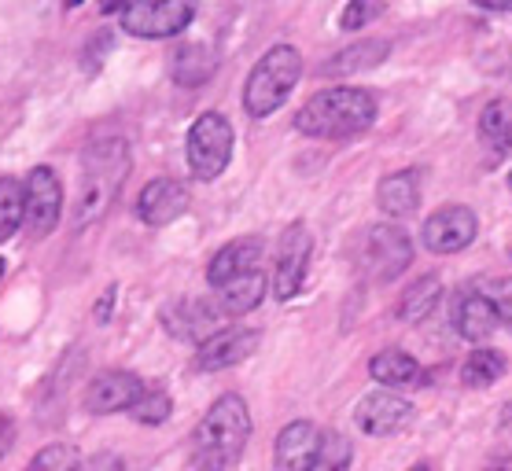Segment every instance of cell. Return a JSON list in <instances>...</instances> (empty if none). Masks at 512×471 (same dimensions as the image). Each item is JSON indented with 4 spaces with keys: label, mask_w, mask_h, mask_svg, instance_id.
Instances as JSON below:
<instances>
[{
    "label": "cell",
    "mask_w": 512,
    "mask_h": 471,
    "mask_svg": "<svg viewBox=\"0 0 512 471\" xmlns=\"http://www.w3.org/2000/svg\"><path fill=\"white\" fill-rule=\"evenodd\" d=\"M129 166H133V159H129V144L122 137H96L82 151V177H78L74 210H70L74 232L107 218V210L115 207V199L122 196Z\"/></svg>",
    "instance_id": "obj_1"
},
{
    "label": "cell",
    "mask_w": 512,
    "mask_h": 471,
    "mask_svg": "<svg viewBox=\"0 0 512 471\" xmlns=\"http://www.w3.org/2000/svg\"><path fill=\"white\" fill-rule=\"evenodd\" d=\"M251 409L240 394H222L188 438V460L196 471H229L251 442Z\"/></svg>",
    "instance_id": "obj_2"
},
{
    "label": "cell",
    "mask_w": 512,
    "mask_h": 471,
    "mask_svg": "<svg viewBox=\"0 0 512 471\" xmlns=\"http://www.w3.org/2000/svg\"><path fill=\"white\" fill-rule=\"evenodd\" d=\"M376 96L369 89H354V85H336L310 96L299 115H295V129L303 137L314 140H347L358 137L376 122Z\"/></svg>",
    "instance_id": "obj_3"
},
{
    "label": "cell",
    "mask_w": 512,
    "mask_h": 471,
    "mask_svg": "<svg viewBox=\"0 0 512 471\" xmlns=\"http://www.w3.org/2000/svg\"><path fill=\"white\" fill-rule=\"evenodd\" d=\"M303 78V56L295 45H273L258 59L244 81V111L251 118H269L288 104L291 89Z\"/></svg>",
    "instance_id": "obj_4"
},
{
    "label": "cell",
    "mask_w": 512,
    "mask_h": 471,
    "mask_svg": "<svg viewBox=\"0 0 512 471\" xmlns=\"http://www.w3.org/2000/svg\"><path fill=\"white\" fill-rule=\"evenodd\" d=\"M233 148H236L233 122L222 111H203L185 137V159L192 177H199V181H218L229 170V162H233Z\"/></svg>",
    "instance_id": "obj_5"
},
{
    "label": "cell",
    "mask_w": 512,
    "mask_h": 471,
    "mask_svg": "<svg viewBox=\"0 0 512 471\" xmlns=\"http://www.w3.org/2000/svg\"><path fill=\"white\" fill-rule=\"evenodd\" d=\"M196 8L199 0H129L122 8V30L148 41L177 37L192 26Z\"/></svg>",
    "instance_id": "obj_6"
},
{
    "label": "cell",
    "mask_w": 512,
    "mask_h": 471,
    "mask_svg": "<svg viewBox=\"0 0 512 471\" xmlns=\"http://www.w3.org/2000/svg\"><path fill=\"white\" fill-rule=\"evenodd\" d=\"M310 254H314V236H310V229H306L303 221L288 225L277 243V265H273V295H277V302H291L303 291Z\"/></svg>",
    "instance_id": "obj_7"
},
{
    "label": "cell",
    "mask_w": 512,
    "mask_h": 471,
    "mask_svg": "<svg viewBox=\"0 0 512 471\" xmlns=\"http://www.w3.org/2000/svg\"><path fill=\"white\" fill-rule=\"evenodd\" d=\"M23 184H26L23 225L34 240H45L48 232L59 225V214H63V184H59L52 166H34Z\"/></svg>",
    "instance_id": "obj_8"
},
{
    "label": "cell",
    "mask_w": 512,
    "mask_h": 471,
    "mask_svg": "<svg viewBox=\"0 0 512 471\" xmlns=\"http://www.w3.org/2000/svg\"><path fill=\"white\" fill-rule=\"evenodd\" d=\"M424 247L431 254H457L472 247L479 236V218L476 210L465 207V203H450V207H439L424 221Z\"/></svg>",
    "instance_id": "obj_9"
},
{
    "label": "cell",
    "mask_w": 512,
    "mask_h": 471,
    "mask_svg": "<svg viewBox=\"0 0 512 471\" xmlns=\"http://www.w3.org/2000/svg\"><path fill=\"white\" fill-rule=\"evenodd\" d=\"M365 262H369L373 280L391 284L395 276H402L413 265V240L398 225H391V221L373 225L369 236H365Z\"/></svg>",
    "instance_id": "obj_10"
},
{
    "label": "cell",
    "mask_w": 512,
    "mask_h": 471,
    "mask_svg": "<svg viewBox=\"0 0 512 471\" xmlns=\"http://www.w3.org/2000/svg\"><path fill=\"white\" fill-rule=\"evenodd\" d=\"M144 380L133 376V372H122V368H111V372H100L89 380L85 387V409L93 416H111V413H129L133 405L144 398Z\"/></svg>",
    "instance_id": "obj_11"
},
{
    "label": "cell",
    "mask_w": 512,
    "mask_h": 471,
    "mask_svg": "<svg viewBox=\"0 0 512 471\" xmlns=\"http://www.w3.org/2000/svg\"><path fill=\"white\" fill-rule=\"evenodd\" d=\"M225 313L218 302L207 299H177L163 310L166 332L177 335V339H188V343H207L214 332H222Z\"/></svg>",
    "instance_id": "obj_12"
},
{
    "label": "cell",
    "mask_w": 512,
    "mask_h": 471,
    "mask_svg": "<svg viewBox=\"0 0 512 471\" xmlns=\"http://www.w3.org/2000/svg\"><path fill=\"white\" fill-rule=\"evenodd\" d=\"M192 207V196H188V184L177 181V177H155L140 188L137 196V218L152 229H163L170 221H177L185 210Z\"/></svg>",
    "instance_id": "obj_13"
},
{
    "label": "cell",
    "mask_w": 512,
    "mask_h": 471,
    "mask_svg": "<svg viewBox=\"0 0 512 471\" xmlns=\"http://www.w3.org/2000/svg\"><path fill=\"white\" fill-rule=\"evenodd\" d=\"M409 420H413V405H409L398 391L365 394V398L358 402V409H354V424H358L365 435H373V438L398 435Z\"/></svg>",
    "instance_id": "obj_14"
},
{
    "label": "cell",
    "mask_w": 512,
    "mask_h": 471,
    "mask_svg": "<svg viewBox=\"0 0 512 471\" xmlns=\"http://www.w3.org/2000/svg\"><path fill=\"white\" fill-rule=\"evenodd\" d=\"M258 343H262V332H255V328H222V332L210 335L207 343H199L196 368L199 372H222V368H233L255 354Z\"/></svg>",
    "instance_id": "obj_15"
},
{
    "label": "cell",
    "mask_w": 512,
    "mask_h": 471,
    "mask_svg": "<svg viewBox=\"0 0 512 471\" xmlns=\"http://www.w3.org/2000/svg\"><path fill=\"white\" fill-rule=\"evenodd\" d=\"M262 254H266V243L258 240V236H240V240L225 243L222 251L210 258L207 284L218 291V288H225V284L240 280V276L255 273L258 265H262Z\"/></svg>",
    "instance_id": "obj_16"
},
{
    "label": "cell",
    "mask_w": 512,
    "mask_h": 471,
    "mask_svg": "<svg viewBox=\"0 0 512 471\" xmlns=\"http://www.w3.org/2000/svg\"><path fill=\"white\" fill-rule=\"evenodd\" d=\"M321 435L325 431L314 420H291L277 435V446H273L277 471H310V464L317 457V446H321Z\"/></svg>",
    "instance_id": "obj_17"
},
{
    "label": "cell",
    "mask_w": 512,
    "mask_h": 471,
    "mask_svg": "<svg viewBox=\"0 0 512 471\" xmlns=\"http://www.w3.org/2000/svg\"><path fill=\"white\" fill-rule=\"evenodd\" d=\"M369 376H373L384 391H413V387H424L428 376L413 354L406 350H380V354L369 361Z\"/></svg>",
    "instance_id": "obj_18"
},
{
    "label": "cell",
    "mask_w": 512,
    "mask_h": 471,
    "mask_svg": "<svg viewBox=\"0 0 512 471\" xmlns=\"http://www.w3.org/2000/svg\"><path fill=\"white\" fill-rule=\"evenodd\" d=\"M376 207L384 210L387 218H409L420 207V170H398L387 173L384 181L376 184Z\"/></svg>",
    "instance_id": "obj_19"
},
{
    "label": "cell",
    "mask_w": 512,
    "mask_h": 471,
    "mask_svg": "<svg viewBox=\"0 0 512 471\" xmlns=\"http://www.w3.org/2000/svg\"><path fill=\"white\" fill-rule=\"evenodd\" d=\"M498 310H494V302H490V295H476V291H468V295H461L454 306V332L461 335V339H468V343H483V339H490L494 335V328H498Z\"/></svg>",
    "instance_id": "obj_20"
},
{
    "label": "cell",
    "mask_w": 512,
    "mask_h": 471,
    "mask_svg": "<svg viewBox=\"0 0 512 471\" xmlns=\"http://www.w3.org/2000/svg\"><path fill=\"white\" fill-rule=\"evenodd\" d=\"M387 56H391V45H387V41H380V37H365V41H358V45L336 52L328 63H321V74H325V78H347V74H361V70L380 67Z\"/></svg>",
    "instance_id": "obj_21"
},
{
    "label": "cell",
    "mask_w": 512,
    "mask_h": 471,
    "mask_svg": "<svg viewBox=\"0 0 512 471\" xmlns=\"http://www.w3.org/2000/svg\"><path fill=\"white\" fill-rule=\"evenodd\" d=\"M170 70H174V81L181 89H199V85H207L214 78L218 56L207 45H181L170 56Z\"/></svg>",
    "instance_id": "obj_22"
},
{
    "label": "cell",
    "mask_w": 512,
    "mask_h": 471,
    "mask_svg": "<svg viewBox=\"0 0 512 471\" xmlns=\"http://www.w3.org/2000/svg\"><path fill=\"white\" fill-rule=\"evenodd\" d=\"M439 299H443L439 276H420V280H413V284L402 291V299H398V306H395V317L402 324L428 321L431 313H435V306H439Z\"/></svg>",
    "instance_id": "obj_23"
},
{
    "label": "cell",
    "mask_w": 512,
    "mask_h": 471,
    "mask_svg": "<svg viewBox=\"0 0 512 471\" xmlns=\"http://www.w3.org/2000/svg\"><path fill=\"white\" fill-rule=\"evenodd\" d=\"M266 299V276H262V269H255V273L240 276V280H233V284H225V288H218V306H222L225 317H244V313H251L258 306V302Z\"/></svg>",
    "instance_id": "obj_24"
},
{
    "label": "cell",
    "mask_w": 512,
    "mask_h": 471,
    "mask_svg": "<svg viewBox=\"0 0 512 471\" xmlns=\"http://www.w3.org/2000/svg\"><path fill=\"white\" fill-rule=\"evenodd\" d=\"M505 372H509V357L501 354V350L479 346V350H472V354L465 357V365H461V383H465V387H490V383H498Z\"/></svg>",
    "instance_id": "obj_25"
},
{
    "label": "cell",
    "mask_w": 512,
    "mask_h": 471,
    "mask_svg": "<svg viewBox=\"0 0 512 471\" xmlns=\"http://www.w3.org/2000/svg\"><path fill=\"white\" fill-rule=\"evenodd\" d=\"M26 218V184L19 177H0V243L12 240Z\"/></svg>",
    "instance_id": "obj_26"
},
{
    "label": "cell",
    "mask_w": 512,
    "mask_h": 471,
    "mask_svg": "<svg viewBox=\"0 0 512 471\" xmlns=\"http://www.w3.org/2000/svg\"><path fill=\"white\" fill-rule=\"evenodd\" d=\"M350 460H354V446H350V438L339 435V431H325L310 471H350Z\"/></svg>",
    "instance_id": "obj_27"
},
{
    "label": "cell",
    "mask_w": 512,
    "mask_h": 471,
    "mask_svg": "<svg viewBox=\"0 0 512 471\" xmlns=\"http://www.w3.org/2000/svg\"><path fill=\"white\" fill-rule=\"evenodd\" d=\"M23 471H82V453L70 442H48L45 449H37Z\"/></svg>",
    "instance_id": "obj_28"
},
{
    "label": "cell",
    "mask_w": 512,
    "mask_h": 471,
    "mask_svg": "<svg viewBox=\"0 0 512 471\" xmlns=\"http://www.w3.org/2000/svg\"><path fill=\"white\" fill-rule=\"evenodd\" d=\"M170 413H174V402H170V394L166 391H144V398L129 409V416H133L137 424H148V427L166 424Z\"/></svg>",
    "instance_id": "obj_29"
},
{
    "label": "cell",
    "mask_w": 512,
    "mask_h": 471,
    "mask_svg": "<svg viewBox=\"0 0 512 471\" xmlns=\"http://www.w3.org/2000/svg\"><path fill=\"white\" fill-rule=\"evenodd\" d=\"M509 126H512V107L505 104V100H494V104L483 107V118H479V137L487 140V144L501 148V140H505Z\"/></svg>",
    "instance_id": "obj_30"
},
{
    "label": "cell",
    "mask_w": 512,
    "mask_h": 471,
    "mask_svg": "<svg viewBox=\"0 0 512 471\" xmlns=\"http://www.w3.org/2000/svg\"><path fill=\"white\" fill-rule=\"evenodd\" d=\"M384 15V0H347V8L339 15V30H365L369 23H376Z\"/></svg>",
    "instance_id": "obj_31"
},
{
    "label": "cell",
    "mask_w": 512,
    "mask_h": 471,
    "mask_svg": "<svg viewBox=\"0 0 512 471\" xmlns=\"http://www.w3.org/2000/svg\"><path fill=\"white\" fill-rule=\"evenodd\" d=\"M490 302L498 310V321L512 332V276H501V280L490 284Z\"/></svg>",
    "instance_id": "obj_32"
},
{
    "label": "cell",
    "mask_w": 512,
    "mask_h": 471,
    "mask_svg": "<svg viewBox=\"0 0 512 471\" xmlns=\"http://www.w3.org/2000/svg\"><path fill=\"white\" fill-rule=\"evenodd\" d=\"M107 48H111V34H96L93 41H89V45H85V70H89V74H96V70H100V63H104V52Z\"/></svg>",
    "instance_id": "obj_33"
},
{
    "label": "cell",
    "mask_w": 512,
    "mask_h": 471,
    "mask_svg": "<svg viewBox=\"0 0 512 471\" xmlns=\"http://www.w3.org/2000/svg\"><path fill=\"white\" fill-rule=\"evenodd\" d=\"M82 471H122V457L115 453H93L89 460H82Z\"/></svg>",
    "instance_id": "obj_34"
},
{
    "label": "cell",
    "mask_w": 512,
    "mask_h": 471,
    "mask_svg": "<svg viewBox=\"0 0 512 471\" xmlns=\"http://www.w3.org/2000/svg\"><path fill=\"white\" fill-rule=\"evenodd\" d=\"M115 299H118V288L111 284V288L104 291V299H100V306H96V321H100V324L111 321V306H115Z\"/></svg>",
    "instance_id": "obj_35"
},
{
    "label": "cell",
    "mask_w": 512,
    "mask_h": 471,
    "mask_svg": "<svg viewBox=\"0 0 512 471\" xmlns=\"http://www.w3.org/2000/svg\"><path fill=\"white\" fill-rule=\"evenodd\" d=\"M12 442H15V424H12V416H4L0 413V457L12 449Z\"/></svg>",
    "instance_id": "obj_36"
},
{
    "label": "cell",
    "mask_w": 512,
    "mask_h": 471,
    "mask_svg": "<svg viewBox=\"0 0 512 471\" xmlns=\"http://www.w3.org/2000/svg\"><path fill=\"white\" fill-rule=\"evenodd\" d=\"M483 12H512V0H472Z\"/></svg>",
    "instance_id": "obj_37"
},
{
    "label": "cell",
    "mask_w": 512,
    "mask_h": 471,
    "mask_svg": "<svg viewBox=\"0 0 512 471\" xmlns=\"http://www.w3.org/2000/svg\"><path fill=\"white\" fill-rule=\"evenodd\" d=\"M129 0H100V12L104 15H111V12H122Z\"/></svg>",
    "instance_id": "obj_38"
},
{
    "label": "cell",
    "mask_w": 512,
    "mask_h": 471,
    "mask_svg": "<svg viewBox=\"0 0 512 471\" xmlns=\"http://www.w3.org/2000/svg\"><path fill=\"white\" fill-rule=\"evenodd\" d=\"M501 148H509V151H512V126H509V133H505V140H501Z\"/></svg>",
    "instance_id": "obj_39"
},
{
    "label": "cell",
    "mask_w": 512,
    "mask_h": 471,
    "mask_svg": "<svg viewBox=\"0 0 512 471\" xmlns=\"http://www.w3.org/2000/svg\"><path fill=\"white\" fill-rule=\"evenodd\" d=\"M409 471H431V464H413Z\"/></svg>",
    "instance_id": "obj_40"
},
{
    "label": "cell",
    "mask_w": 512,
    "mask_h": 471,
    "mask_svg": "<svg viewBox=\"0 0 512 471\" xmlns=\"http://www.w3.org/2000/svg\"><path fill=\"white\" fill-rule=\"evenodd\" d=\"M78 4H82V0H67V8H78Z\"/></svg>",
    "instance_id": "obj_41"
},
{
    "label": "cell",
    "mask_w": 512,
    "mask_h": 471,
    "mask_svg": "<svg viewBox=\"0 0 512 471\" xmlns=\"http://www.w3.org/2000/svg\"><path fill=\"white\" fill-rule=\"evenodd\" d=\"M4 269H8V262H4V258H0V276H4Z\"/></svg>",
    "instance_id": "obj_42"
},
{
    "label": "cell",
    "mask_w": 512,
    "mask_h": 471,
    "mask_svg": "<svg viewBox=\"0 0 512 471\" xmlns=\"http://www.w3.org/2000/svg\"><path fill=\"white\" fill-rule=\"evenodd\" d=\"M490 471H505V468H490Z\"/></svg>",
    "instance_id": "obj_43"
},
{
    "label": "cell",
    "mask_w": 512,
    "mask_h": 471,
    "mask_svg": "<svg viewBox=\"0 0 512 471\" xmlns=\"http://www.w3.org/2000/svg\"><path fill=\"white\" fill-rule=\"evenodd\" d=\"M509 188H512V177H509Z\"/></svg>",
    "instance_id": "obj_44"
}]
</instances>
